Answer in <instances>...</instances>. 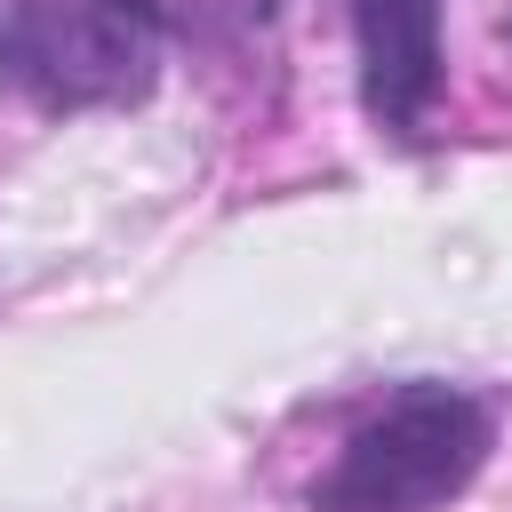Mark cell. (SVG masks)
<instances>
[{
	"instance_id": "6da1fadb",
	"label": "cell",
	"mask_w": 512,
	"mask_h": 512,
	"mask_svg": "<svg viewBox=\"0 0 512 512\" xmlns=\"http://www.w3.org/2000/svg\"><path fill=\"white\" fill-rule=\"evenodd\" d=\"M168 8L160 0H8L0 88L32 112H128L160 88Z\"/></svg>"
},
{
	"instance_id": "7a4b0ae2",
	"label": "cell",
	"mask_w": 512,
	"mask_h": 512,
	"mask_svg": "<svg viewBox=\"0 0 512 512\" xmlns=\"http://www.w3.org/2000/svg\"><path fill=\"white\" fill-rule=\"evenodd\" d=\"M496 448V416L480 392L416 376L400 384L312 480V512H440L456 504Z\"/></svg>"
},
{
	"instance_id": "3957f363",
	"label": "cell",
	"mask_w": 512,
	"mask_h": 512,
	"mask_svg": "<svg viewBox=\"0 0 512 512\" xmlns=\"http://www.w3.org/2000/svg\"><path fill=\"white\" fill-rule=\"evenodd\" d=\"M448 0H352V56H360V112L392 144H424L432 104L448 88L440 64Z\"/></svg>"
}]
</instances>
